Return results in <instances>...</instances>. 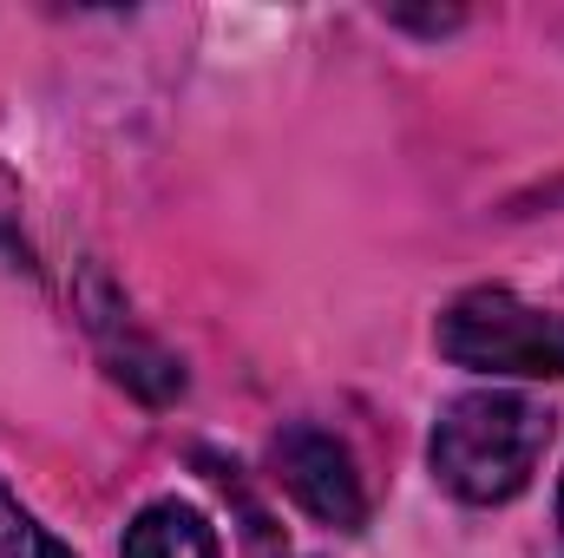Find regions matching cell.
Masks as SVG:
<instances>
[{
    "mask_svg": "<svg viewBox=\"0 0 564 558\" xmlns=\"http://www.w3.org/2000/svg\"><path fill=\"white\" fill-rule=\"evenodd\" d=\"M545 447H552V415L539 401H525L512 388H473V395H453L440 408L426 460L453 500L506 506L532 486Z\"/></svg>",
    "mask_w": 564,
    "mask_h": 558,
    "instance_id": "1",
    "label": "cell"
},
{
    "mask_svg": "<svg viewBox=\"0 0 564 558\" xmlns=\"http://www.w3.org/2000/svg\"><path fill=\"white\" fill-rule=\"evenodd\" d=\"M440 355L473 375L564 382V315L512 289H466L440 315Z\"/></svg>",
    "mask_w": 564,
    "mask_h": 558,
    "instance_id": "2",
    "label": "cell"
},
{
    "mask_svg": "<svg viewBox=\"0 0 564 558\" xmlns=\"http://www.w3.org/2000/svg\"><path fill=\"white\" fill-rule=\"evenodd\" d=\"M276 473H282V486L295 493L302 513H315V519L335 526V533H361L368 493H361L355 453H348L328 427H315V420L282 427L276 433Z\"/></svg>",
    "mask_w": 564,
    "mask_h": 558,
    "instance_id": "3",
    "label": "cell"
},
{
    "mask_svg": "<svg viewBox=\"0 0 564 558\" xmlns=\"http://www.w3.org/2000/svg\"><path fill=\"white\" fill-rule=\"evenodd\" d=\"M119 558H224V546H217V526L197 506L158 500V506H144L139 519L126 526Z\"/></svg>",
    "mask_w": 564,
    "mask_h": 558,
    "instance_id": "4",
    "label": "cell"
},
{
    "mask_svg": "<svg viewBox=\"0 0 564 558\" xmlns=\"http://www.w3.org/2000/svg\"><path fill=\"white\" fill-rule=\"evenodd\" d=\"M0 558H73V546H59L20 500L13 486L0 480Z\"/></svg>",
    "mask_w": 564,
    "mask_h": 558,
    "instance_id": "5",
    "label": "cell"
},
{
    "mask_svg": "<svg viewBox=\"0 0 564 558\" xmlns=\"http://www.w3.org/2000/svg\"><path fill=\"white\" fill-rule=\"evenodd\" d=\"M558 533H564V486H558Z\"/></svg>",
    "mask_w": 564,
    "mask_h": 558,
    "instance_id": "6",
    "label": "cell"
}]
</instances>
